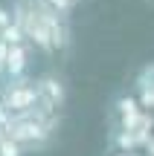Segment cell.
<instances>
[{
  "label": "cell",
  "mask_w": 154,
  "mask_h": 156,
  "mask_svg": "<svg viewBox=\"0 0 154 156\" xmlns=\"http://www.w3.org/2000/svg\"><path fill=\"white\" fill-rule=\"evenodd\" d=\"M0 98H3L6 110L12 113V119L15 116H26V113H32L35 107H38L41 101V93H38V81H15L9 84V87L0 90Z\"/></svg>",
  "instance_id": "obj_1"
},
{
  "label": "cell",
  "mask_w": 154,
  "mask_h": 156,
  "mask_svg": "<svg viewBox=\"0 0 154 156\" xmlns=\"http://www.w3.org/2000/svg\"><path fill=\"white\" fill-rule=\"evenodd\" d=\"M38 93H41V104H47L50 110H61L64 101H67V90H64L61 78L55 75H41L38 78Z\"/></svg>",
  "instance_id": "obj_2"
},
{
  "label": "cell",
  "mask_w": 154,
  "mask_h": 156,
  "mask_svg": "<svg viewBox=\"0 0 154 156\" xmlns=\"http://www.w3.org/2000/svg\"><path fill=\"white\" fill-rule=\"evenodd\" d=\"M26 58H29V46L23 44V46H12V52H9V64H6V75L9 78H15V81H21L23 73H26Z\"/></svg>",
  "instance_id": "obj_3"
},
{
  "label": "cell",
  "mask_w": 154,
  "mask_h": 156,
  "mask_svg": "<svg viewBox=\"0 0 154 156\" xmlns=\"http://www.w3.org/2000/svg\"><path fill=\"white\" fill-rule=\"evenodd\" d=\"M0 41H3V44H9V46H23L29 38H26V32H23L17 23H12V26H6L3 32H0Z\"/></svg>",
  "instance_id": "obj_4"
},
{
  "label": "cell",
  "mask_w": 154,
  "mask_h": 156,
  "mask_svg": "<svg viewBox=\"0 0 154 156\" xmlns=\"http://www.w3.org/2000/svg\"><path fill=\"white\" fill-rule=\"evenodd\" d=\"M116 110H119V116H131V113H140V104L131 95H122V98L116 101Z\"/></svg>",
  "instance_id": "obj_5"
},
{
  "label": "cell",
  "mask_w": 154,
  "mask_h": 156,
  "mask_svg": "<svg viewBox=\"0 0 154 156\" xmlns=\"http://www.w3.org/2000/svg\"><path fill=\"white\" fill-rule=\"evenodd\" d=\"M23 153H26V147H21L12 139H6L3 145H0V156H23Z\"/></svg>",
  "instance_id": "obj_6"
},
{
  "label": "cell",
  "mask_w": 154,
  "mask_h": 156,
  "mask_svg": "<svg viewBox=\"0 0 154 156\" xmlns=\"http://www.w3.org/2000/svg\"><path fill=\"white\" fill-rule=\"evenodd\" d=\"M12 23H15V15H12L9 9H3V6H0V32H3L6 26H12Z\"/></svg>",
  "instance_id": "obj_7"
},
{
  "label": "cell",
  "mask_w": 154,
  "mask_h": 156,
  "mask_svg": "<svg viewBox=\"0 0 154 156\" xmlns=\"http://www.w3.org/2000/svg\"><path fill=\"white\" fill-rule=\"evenodd\" d=\"M9 52H12V46L0 41V73H6V64H9Z\"/></svg>",
  "instance_id": "obj_8"
},
{
  "label": "cell",
  "mask_w": 154,
  "mask_h": 156,
  "mask_svg": "<svg viewBox=\"0 0 154 156\" xmlns=\"http://www.w3.org/2000/svg\"><path fill=\"white\" fill-rule=\"evenodd\" d=\"M9 122H12V113L6 110V104H3V98H0V127H9Z\"/></svg>",
  "instance_id": "obj_9"
},
{
  "label": "cell",
  "mask_w": 154,
  "mask_h": 156,
  "mask_svg": "<svg viewBox=\"0 0 154 156\" xmlns=\"http://www.w3.org/2000/svg\"><path fill=\"white\" fill-rule=\"evenodd\" d=\"M6 139H9V136H6V127H0V145H3Z\"/></svg>",
  "instance_id": "obj_10"
},
{
  "label": "cell",
  "mask_w": 154,
  "mask_h": 156,
  "mask_svg": "<svg viewBox=\"0 0 154 156\" xmlns=\"http://www.w3.org/2000/svg\"><path fill=\"white\" fill-rule=\"evenodd\" d=\"M70 3H73V6H76V3H79V0H70Z\"/></svg>",
  "instance_id": "obj_11"
},
{
  "label": "cell",
  "mask_w": 154,
  "mask_h": 156,
  "mask_svg": "<svg viewBox=\"0 0 154 156\" xmlns=\"http://www.w3.org/2000/svg\"><path fill=\"white\" fill-rule=\"evenodd\" d=\"M131 156H140V153H131Z\"/></svg>",
  "instance_id": "obj_12"
}]
</instances>
